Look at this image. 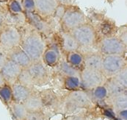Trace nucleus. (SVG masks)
<instances>
[{
  "label": "nucleus",
  "mask_w": 127,
  "mask_h": 120,
  "mask_svg": "<svg viewBox=\"0 0 127 120\" xmlns=\"http://www.w3.org/2000/svg\"><path fill=\"white\" fill-rule=\"evenodd\" d=\"M20 47L32 62H36L42 61L43 55L46 49V44L42 35L31 27L22 34Z\"/></svg>",
  "instance_id": "nucleus-1"
},
{
  "label": "nucleus",
  "mask_w": 127,
  "mask_h": 120,
  "mask_svg": "<svg viewBox=\"0 0 127 120\" xmlns=\"http://www.w3.org/2000/svg\"><path fill=\"white\" fill-rule=\"evenodd\" d=\"M93 106L94 103L92 101L89 93L87 91L79 89L70 91L63 100H61L60 108L65 114L70 115L90 110Z\"/></svg>",
  "instance_id": "nucleus-2"
},
{
  "label": "nucleus",
  "mask_w": 127,
  "mask_h": 120,
  "mask_svg": "<svg viewBox=\"0 0 127 120\" xmlns=\"http://www.w3.org/2000/svg\"><path fill=\"white\" fill-rule=\"evenodd\" d=\"M22 33L19 28L12 25H5L0 31V49L6 52L20 47Z\"/></svg>",
  "instance_id": "nucleus-3"
},
{
  "label": "nucleus",
  "mask_w": 127,
  "mask_h": 120,
  "mask_svg": "<svg viewBox=\"0 0 127 120\" xmlns=\"http://www.w3.org/2000/svg\"><path fill=\"white\" fill-rule=\"evenodd\" d=\"M80 47H91L97 39V33L93 25L85 23L69 32Z\"/></svg>",
  "instance_id": "nucleus-4"
},
{
  "label": "nucleus",
  "mask_w": 127,
  "mask_h": 120,
  "mask_svg": "<svg viewBox=\"0 0 127 120\" xmlns=\"http://www.w3.org/2000/svg\"><path fill=\"white\" fill-rule=\"evenodd\" d=\"M98 52L103 56L121 55L124 56L127 52L125 45L117 36H109L103 38L98 44Z\"/></svg>",
  "instance_id": "nucleus-5"
},
{
  "label": "nucleus",
  "mask_w": 127,
  "mask_h": 120,
  "mask_svg": "<svg viewBox=\"0 0 127 120\" xmlns=\"http://www.w3.org/2000/svg\"><path fill=\"white\" fill-rule=\"evenodd\" d=\"M63 28L67 32L87 23V18L84 13L78 7H68L60 19Z\"/></svg>",
  "instance_id": "nucleus-6"
},
{
  "label": "nucleus",
  "mask_w": 127,
  "mask_h": 120,
  "mask_svg": "<svg viewBox=\"0 0 127 120\" xmlns=\"http://www.w3.org/2000/svg\"><path fill=\"white\" fill-rule=\"evenodd\" d=\"M127 60L124 56L105 55L103 56L101 72L107 79L113 77L119 71L127 67Z\"/></svg>",
  "instance_id": "nucleus-7"
},
{
  "label": "nucleus",
  "mask_w": 127,
  "mask_h": 120,
  "mask_svg": "<svg viewBox=\"0 0 127 120\" xmlns=\"http://www.w3.org/2000/svg\"><path fill=\"white\" fill-rule=\"evenodd\" d=\"M81 88L85 91H90L97 86L104 85L107 78L101 71L83 68L80 71Z\"/></svg>",
  "instance_id": "nucleus-8"
},
{
  "label": "nucleus",
  "mask_w": 127,
  "mask_h": 120,
  "mask_svg": "<svg viewBox=\"0 0 127 120\" xmlns=\"http://www.w3.org/2000/svg\"><path fill=\"white\" fill-rule=\"evenodd\" d=\"M27 69L33 80L35 86L45 85L49 82L50 77L49 71L42 61L32 62Z\"/></svg>",
  "instance_id": "nucleus-9"
},
{
  "label": "nucleus",
  "mask_w": 127,
  "mask_h": 120,
  "mask_svg": "<svg viewBox=\"0 0 127 120\" xmlns=\"http://www.w3.org/2000/svg\"><path fill=\"white\" fill-rule=\"evenodd\" d=\"M27 21H28L34 30H35L40 34L49 35L52 31L50 24L44 20V18L40 16L36 12H25Z\"/></svg>",
  "instance_id": "nucleus-10"
},
{
  "label": "nucleus",
  "mask_w": 127,
  "mask_h": 120,
  "mask_svg": "<svg viewBox=\"0 0 127 120\" xmlns=\"http://www.w3.org/2000/svg\"><path fill=\"white\" fill-rule=\"evenodd\" d=\"M22 69H23L18 64L7 59L0 70V73L3 76L6 83L11 86L14 83L17 82L18 75Z\"/></svg>",
  "instance_id": "nucleus-11"
},
{
  "label": "nucleus",
  "mask_w": 127,
  "mask_h": 120,
  "mask_svg": "<svg viewBox=\"0 0 127 120\" xmlns=\"http://www.w3.org/2000/svg\"><path fill=\"white\" fill-rule=\"evenodd\" d=\"M35 12L43 18L53 16L59 5L56 0H34Z\"/></svg>",
  "instance_id": "nucleus-12"
},
{
  "label": "nucleus",
  "mask_w": 127,
  "mask_h": 120,
  "mask_svg": "<svg viewBox=\"0 0 127 120\" xmlns=\"http://www.w3.org/2000/svg\"><path fill=\"white\" fill-rule=\"evenodd\" d=\"M7 57L8 60H12L20 66L22 69L28 68L32 63L31 59L24 51L21 47H16L7 52Z\"/></svg>",
  "instance_id": "nucleus-13"
},
{
  "label": "nucleus",
  "mask_w": 127,
  "mask_h": 120,
  "mask_svg": "<svg viewBox=\"0 0 127 120\" xmlns=\"http://www.w3.org/2000/svg\"><path fill=\"white\" fill-rule=\"evenodd\" d=\"M44 108L57 111L61 105V100L54 91L46 89L39 93Z\"/></svg>",
  "instance_id": "nucleus-14"
},
{
  "label": "nucleus",
  "mask_w": 127,
  "mask_h": 120,
  "mask_svg": "<svg viewBox=\"0 0 127 120\" xmlns=\"http://www.w3.org/2000/svg\"><path fill=\"white\" fill-rule=\"evenodd\" d=\"M13 100L16 103H24L32 92V89L20 84L18 82L11 85Z\"/></svg>",
  "instance_id": "nucleus-15"
},
{
  "label": "nucleus",
  "mask_w": 127,
  "mask_h": 120,
  "mask_svg": "<svg viewBox=\"0 0 127 120\" xmlns=\"http://www.w3.org/2000/svg\"><path fill=\"white\" fill-rule=\"evenodd\" d=\"M103 55L99 52H91L84 55V68L101 71L102 66Z\"/></svg>",
  "instance_id": "nucleus-16"
},
{
  "label": "nucleus",
  "mask_w": 127,
  "mask_h": 120,
  "mask_svg": "<svg viewBox=\"0 0 127 120\" xmlns=\"http://www.w3.org/2000/svg\"><path fill=\"white\" fill-rule=\"evenodd\" d=\"M28 112H37L43 111L44 110L39 93L32 92L30 97L23 103Z\"/></svg>",
  "instance_id": "nucleus-17"
},
{
  "label": "nucleus",
  "mask_w": 127,
  "mask_h": 120,
  "mask_svg": "<svg viewBox=\"0 0 127 120\" xmlns=\"http://www.w3.org/2000/svg\"><path fill=\"white\" fill-rule=\"evenodd\" d=\"M62 48L67 53L74 51H79L80 47L69 32H63L61 33Z\"/></svg>",
  "instance_id": "nucleus-18"
},
{
  "label": "nucleus",
  "mask_w": 127,
  "mask_h": 120,
  "mask_svg": "<svg viewBox=\"0 0 127 120\" xmlns=\"http://www.w3.org/2000/svg\"><path fill=\"white\" fill-rule=\"evenodd\" d=\"M59 60H60V52L55 47L46 49L42 57V62L46 66H54L58 63Z\"/></svg>",
  "instance_id": "nucleus-19"
},
{
  "label": "nucleus",
  "mask_w": 127,
  "mask_h": 120,
  "mask_svg": "<svg viewBox=\"0 0 127 120\" xmlns=\"http://www.w3.org/2000/svg\"><path fill=\"white\" fill-rule=\"evenodd\" d=\"M27 22V17L25 13H13L9 11L5 13V24L12 25L19 27L23 26Z\"/></svg>",
  "instance_id": "nucleus-20"
},
{
  "label": "nucleus",
  "mask_w": 127,
  "mask_h": 120,
  "mask_svg": "<svg viewBox=\"0 0 127 120\" xmlns=\"http://www.w3.org/2000/svg\"><path fill=\"white\" fill-rule=\"evenodd\" d=\"M108 100L115 113L117 114L119 111L127 110V92L108 98Z\"/></svg>",
  "instance_id": "nucleus-21"
},
{
  "label": "nucleus",
  "mask_w": 127,
  "mask_h": 120,
  "mask_svg": "<svg viewBox=\"0 0 127 120\" xmlns=\"http://www.w3.org/2000/svg\"><path fill=\"white\" fill-rule=\"evenodd\" d=\"M104 85L107 88L108 98L127 92V89L121 86L113 77L107 78Z\"/></svg>",
  "instance_id": "nucleus-22"
},
{
  "label": "nucleus",
  "mask_w": 127,
  "mask_h": 120,
  "mask_svg": "<svg viewBox=\"0 0 127 120\" xmlns=\"http://www.w3.org/2000/svg\"><path fill=\"white\" fill-rule=\"evenodd\" d=\"M91 97L92 101L94 102H102L108 99V93L104 85L97 86L90 91H87Z\"/></svg>",
  "instance_id": "nucleus-23"
},
{
  "label": "nucleus",
  "mask_w": 127,
  "mask_h": 120,
  "mask_svg": "<svg viewBox=\"0 0 127 120\" xmlns=\"http://www.w3.org/2000/svg\"><path fill=\"white\" fill-rule=\"evenodd\" d=\"M13 116L16 120H25L28 114L24 105L23 103L13 102L10 106Z\"/></svg>",
  "instance_id": "nucleus-24"
},
{
  "label": "nucleus",
  "mask_w": 127,
  "mask_h": 120,
  "mask_svg": "<svg viewBox=\"0 0 127 120\" xmlns=\"http://www.w3.org/2000/svg\"><path fill=\"white\" fill-rule=\"evenodd\" d=\"M66 61L75 68L79 69V68L83 66L84 55L79 51L68 52L67 54Z\"/></svg>",
  "instance_id": "nucleus-25"
},
{
  "label": "nucleus",
  "mask_w": 127,
  "mask_h": 120,
  "mask_svg": "<svg viewBox=\"0 0 127 120\" xmlns=\"http://www.w3.org/2000/svg\"><path fill=\"white\" fill-rule=\"evenodd\" d=\"M59 70L65 77H79L80 70L69 64L67 61L60 63Z\"/></svg>",
  "instance_id": "nucleus-26"
},
{
  "label": "nucleus",
  "mask_w": 127,
  "mask_h": 120,
  "mask_svg": "<svg viewBox=\"0 0 127 120\" xmlns=\"http://www.w3.org/2000/svg\"><path fill=\"white\" fill-rule=\"evenodd\" d=\"M0 100L7 106H10L13 103V92L10 85L5 83L3 86H0Z\"/></svg>",
  "instance_id": "nucleus-27"
},
{
  "label": "nucleus",
  "mask_w": 127,
  "mask_h": 120,
  "mask_svg": "<svg viewBox=\"0 0 127 120\" xmlns=\"http://www.w3.org/2000/svg\"><path fill=\"white\" fill-rule=\"evenodd\" d=\"M64 87L69 91H76L81 88V80L79 77H65Z\"/></svg>",
  "instance_id": "nucleus-28"
},
{
  "label": "nucleus",
  "mask_w": 127,
  "mask_h": 120,
  "mask_svg": "<svg viewBox=\"0 0 127 120\" xmlns=\"http://www.w3.org/2000/svg\"><path fill=\"white\" fill-rule=\"evenodd\" d=\"M17 82L30 88H32V87L35 86L33 80L27 69H23L21 70L20 74L18 75Z\"/></svg>",
  "instance_id": "nucleus-29"
},
{
  "label": "nucleus",
  "mask_w": 127,
  "mask_h": 120,
  "mask_svg": "<svg viewBox=\"0 0 127 120\" xmlns=\"http://www.w3.org/2000/svg\"><path fill=\"white\" fill-rule=\"evenodd\" d=\"M7 11L13 13H24L21 3L19 0H9L7 4Z\"/></svg>",
  "instance_id": "nucleus-30"
},
{
  "label": "nucleus",
  "mask_w": 127,
  "mask_h": 120,
  "mask_svg": "<svg viewBox=\"0 0 127 120\" xmlns=\"http://www.w3.org/2000/svg\"><path fill=\"white\" fill-rule=\"evenodd\" d=\"M63 120H91V116L88 114V111H82L66 116Z\"/></svg>",
  "instance_id": "nucleus-31"
},
{
  "label": "nucleus",
  "mask_w": 127,
  "mask_h": 120,
  "mask_svg": "<svg viewBox=\"0 0 127 120\" xmlns=\"http://www.w3.org/2000/svg\"><path fill=\"white\" fill-rule=\"evenodd\" d=\"M113 78L124 88L127 89V67L119 71Z\"/></svg>",
  "instance_id": "nucleus-32"
},
{
  "label": "nucleus",
  "mask_w": 127,
  "mask_h": 120,
  "mask_svg": "<svg viewBox=\"0 0 127 120\" xmlns=\"http://www.w3.org/2000/svg\"><path fill=\"white\" fill-rule=\"evenodd\" d=\"M23 10L25 12H35L34 0H21V1Z\"/></svg>",
  "instance_id": "nucleus-33"
},
{
  "label": "nucleus",
  "mask_w": 127,
  "mask_h": 120,
  "mask_svg": "<svg viewBox=\"0 0 127 120\" xmlns=\"http://www.w3.org/2000/svg\"><path fill=\"white\" fill-rule=\"evenodd\" d=\"M25 120H46L43 111L28 112Z\"/></svg>",
  "instance_id": "nucleus-34"
},
{
  "label": "nucleus",
  "mask_w": 127,
  "mask_h": 120,
  "mask_svg": "<svg viewBox=\"0 0 127 120\" xmlns=\"http://www.w3.org/2000/svg\"><path fill=\"white\" fill-rule=\"evenodd\" d=\"M7 60V52L4 51L3 50L0 49V70L5 63V62Z\"/></svg>",
  "instance_id": "nucleus-35"
},
{
  "label": "nucleus",
  "mask_w": 127,
  "mask_h": 120,
  "mask_svg": "<svg viewBox=\"0 0 127 120\" xmlns=\"http://www.w3.org/2000/svg\"><path fill=\"white\" fill-rule=\"evenodd\" d=\"M5 25V13L0 9V31Z\"/></svg>",
  "instance_id": "nucleus-36"
},
{
  "label": "nucleus",
  "mask_w": 127,
  "mask_h": 120,
  "mask_svg": "<svg viewBox=\"0 0 127 120\" xmlns=\"http://www.w3.org/2000/svg\"><path fill=\"white\" fill-rule=\"evenodd\" d=\"M117 115L121 120H127V110H124L118 112Z\"/></svg>",
  "instance_id": "nucleus-37"
},
{
  "label": "nucleus",
  "mask_w": 127,
  "mask_h": 120,
  "mask_svg": "<svg viewBox=\"0 0 127 120\" xmlns=\"http://www.w3.org/2000/svg\"><path fill=\"white\" fill-rule=\"evenodd\" d=\"M59 4L64 5V6H70L71 5L73 0H56Z\"/></svg>",
  "instance_id": "nucleus-38"
},
{
  "label": "nucleus",
  "mask_w": 127,
  "mask_h": 120,
  "mask_svg": "<svg viewBox=\"0 0 127 120\" xmlns=\"http://www.w3.org/2000/svg\"><path fill=\"white\" fill-rule=\"evenodd\" d=\"M125 45H127V30L125 29L120 35L119 37H118Z\"/></svg>",
  "instance_id": "nucleus-39"
},
{
  "label": "nucleus",
  "mask_w": 127,
  "mask_h": 120,
  "mask_svg": "<svg viewBox=\"0 0 127 120\" xmlns=\"http://www.w3.org/2000/svg\"><path fill=\"white\" fill-rule=\"evenodd\" d=\"M6 83V82H5V80H4V77H3V76L1 75V74L0 73V86H3L4 84H5Z\"/></svg>",
  "instance_id": "nucleus-40"
},
{
  "label": "nucleus",
  "mask_w": 127,
  "mask_h": 120,
  "mask_svg": "<svg viewBox=\"0 0 127 120\" xmlns=\"http://www.w3.org/2000/svg\"><path fill=\"white\" fill-rule=\"evenodd\" d=\"M9 1V0H0V3H3V2H7Z\"/></svg>",
  "instance_id": "nucleus-41"
}]
</instances>
